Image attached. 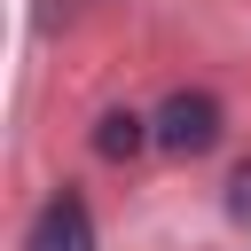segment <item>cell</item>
Returning <instances> with one entry per match:
<instances>
[{"mask_svg":"<svg viewBox=\"0 0 251 251\" xmlns=\"http://www.w3.org/2000/svg\"><path fill=\"white\" fill-rule=\"evenodd\" d=\"M149 141L173 149V157H204V149L220 141V102H212V94H173V102L149 118Z\"/></svg>","mask_w":251,"mask_h":251,"instance_id":"cell-1","label":"cell"},{"mask_svg":"<svg viewBox=\"0 0 251 251\" xmlns=\"http://www.w3.org/2000/svg\"><path fill=\"white\" fill-rule=\"evenodd\" d=\"M24 251H94V220H86V204H78L71 188L47 196L39 220H31V235H24Z\"/></svg>","mask_w":251,"mask_h":251,"instance_id":"cell-2","label":"cell"},{"mask_svg":"<svg viewBox=\"0 0 251 251\" xmlns=\"http://www.w3.org/2000/svg\"><path fill=\"white\" fill-rule=\"evenodd\" d=\"M141 141H149V118H133V110H110V118L94 126V149H102V157H133Z\"/></svg>","mask_w":251,"mask_h":251,"instance_id":"cell-3","label":"cell"},{"mask_svg":"<svg viewBox=\"0 0 251 251\" xmlns=\"http://www.w3.org/2000/svg\"><path fill=\"white\" fill-rule=\"evenodd\" d=\"M227 212L251 227V173H235V180H227Z\"/></svg>","mask_w":251,"mask_h":251,"instance_id":"cell-4","label":"cell"}]
</instances>
